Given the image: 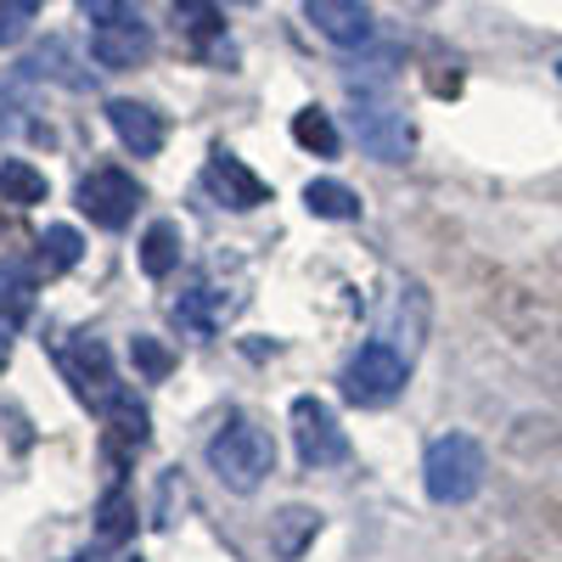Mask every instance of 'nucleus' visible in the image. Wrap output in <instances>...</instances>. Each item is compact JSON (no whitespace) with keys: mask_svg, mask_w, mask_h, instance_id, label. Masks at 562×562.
I'll return each instance as SVG.
<instances>
[{"mask_svg":"<svg viewBox=\"0 0 562 562\" xmlns=\"http://www.w3.org/2000/svg\"><path fill=\"white\" fill-rule=\"evenodd\" d=\"M209 473L231 490V495H254L270 473H276V439L270 428H259L254 416H225L214 439H209Z\"/></svg>","mask_w":562,"mask_h":562,"instance_id":"f257e3e1","label":"nucleus"},{"mask_svg":"<svg viewBox=\"0 0 562 562\" xmlns=\"http://www.w3.org/2000/svg\"><path fill=\"white\" fill-rule=\"evenodd\" d=\"M484 473H490V461L473 434H439L428 445V456H422V484H428V501H439V506L473 501L484 490Z\"/></svg>","mask_w":562,"mask_h":562,"instance_id":"f03ea898","label":"nucleus"},{"mask_svg":"<svg viewBox=\"0 0 562 562\" xmlns=\"http://www.w3.org/2000/svg\"><path fill=\"white\" fill-rule=\"evenodd\" d=\"M405 378H411V360L389 344H366L349 366H344V400L360 405V411H378V405H394L405 394Z\"/></svg>","mask_w":562,"mask_h":562,"instance_id":"7ed1b4c3","label":"nucleus"},{"mask_svg":"<svg viewBox=\"0 0 562 562\" xmlns=\"http://www.w3.org/2000/svg\"><path fill=\"white\" fill-rule=\"evenodd\" d=\"M349 124H355V140H360V147L378 158V164H405L411 140H416L411 119H405L389 97H378V90H355Z\"/></svg>","mask_w":562,"mask_h":562,"instance_id":"20e7f679","label":"nucleus"},{"mask_svg":"<svg viewBox=\"0 0 562 562\" xmlns=\"http://www.w3.org/2000/svg\"><path fill=\"white\" fill-rule=\"evenodd\" d=\"M293 445H299L304 467H338V461H349V434L338 428L333 405L315 400V394L293 400Z\"/></svg>","mask_w":562,"mask_h":562,"instance_id":"39448f33","label":"nucleus"},{"mask_svg":"<svg viewBox=\"0 0 562 562\" xmlns=\"http://www.w3.org/2000/svg\"><path fill=\"white\" fill-rule=\"evenodd\" d=\"M90 57H97L108 74H124V68H140L153 57V29H147V18H140L130 0L108 18V23H97V34H90Z\"/></svg>","mask_w":562,"mask_h":562,"instance_id":"423d86ee","label":"nucleus"},{"mask_svg":"<svg viewBox=\"0 0 562 562\" xmlns=\"http://www.w3.org/2000/svg\"><path fill=\"white\" fill-rule=\"evenodd\" d=\"M135 203H140V186L124 169H90L79 180V209L90 214V225H102V231H124L135 220Z\"/></svg>","mask_w":562,"mask_h":562,"instance_id":"0eeeda50","label":"nucleus"},{"mask_svg":"<svg viewBox=\"0 0 562 562\" xmlns=\"http://www.w3.org/2000/svg\"><path fill=\"white\" fill-rule=\"evenodd\" d=\"M63 371H68V383H74V394L90 405V411H102L124 383L113 378V360H108V349L97 344V338H74L68 349H63Z\"/></svg>","mask_w":562,"mask_h":562,"instance_id":"6e6552de","label":"nucleus"},{"mask_svg":"<svg viewBox=\"0 0 562 562\" xmlns=\"http://www.w3.org/2000/svg\"><path fill=\"white\" fill-rule=\"evenodd\" d=\"M203 180H209V192H214L225 209H237V214H254V209L270 203V186H265L237 153H225V147L209 158V175H203Z\"/></svg>","mask_w":562,"mask_h":562,"instance_id":"1a4fd4ad","label":"nucleus"},{"mask_svg":"<svg viewBox=\"0 0 562 562\" xmlns=\"http://www.w3.org/2000/svg\"><path fill=\"white\" fill-rule=\"evenodd\" d=\"M34 293H40V270L23 259H0V355L34 315Z\"/></svg>","mask_w":562,"mask_h":562,"instance_id":"9d476101","label":"nucleus"},{"mask_svg":"<svg viewBox=\"0 0 562 562\" xmlns=\"http://www.w3.org/2000/svg\"><path fill=\"white\" fill-rule=\"evenodd\" d=\"M304 18L333 40V45H366L371 40V12L366 0H304Z\"/></svg>","mask_w":562,"mask_h":562,"instance_id":"9b49d317","label":"nucleus"},{"mask_svg":"<svg viewBox=\"0 0 562 562\" xmlns=\"http://www.w3.org/2000/svg\"><path fill=\"white\" fill-rule=\"evenodd\" d=\"M108 124H113V135L124 140L135 158H153V153L164 147V119H158L147 102H130V97L108 102Z\"/></svg>","mask_w":562,"mask_h":562,"instance_id":"f8f14e48","label":"nucleus"},{"mask_svg":"<svg viewBox=\"0 0 562 562\" xmlns=\"http://www.w3.org/2000/svg\"><path fill=\"white\" fill-rule=\"evenodd\" d=\"M315 535H321V512L315 506H304V501L281 506L276 518H270V557L276 562H299L315 546Z\"/></svg>","mask_w":562,"mask_h":562,"instance_id":"ddd939ff","label":"nucleus"},{"mask_svg":"<svg viewBox=\"0 0 562 562\" xmlns=\"http://www.w3.org/2000/svg\"><path fill=\"white\" fill-rule=\"evenodd\" d=\"M231 310H237V299H225L220 288H192L175 299V326H186L192 338H214L231 321Z\"/></svg>","mask_w":562,"mask_h":562,"instance_id":"4468645a","label":"nucleus"},{"mask_svg":"<svg viewBox=\"0 0 562 562\" xmlns=\"http://www.w3.org/2000/svg\"><path fill=\"white\" fill-rule=\"evenodd\" d=\"M180 225L175 220H153L147 225V237H140V270H147L153 281H164V276H175L180 270Z\"/></svg>","mask_w":562,"mask_h":562,"instance_id":"2eb2a0df","label":"nucleus"},{"mask_svg":"<svg viewBox=\"0 0 562 562\" xmlns=\"http://www.w3.org/2000/svg\"><path fill=\"white\" fill-rule=\"evenodd\" d=\"M52 198V186H45V175L29 164V158H7L0 164V203H12V209H34Z\"/></svg>","mask_w":562,"mask_h":562,"instance_id":"dca6fc26","label":"nucleus"},{"mask_svg":"<svg viewBox=\"0 0 562 562\" xmlns=\"http://www.w3.org/2000/svg\"><path fill=\"white\" fill-rule=\"evenodd\" d=\"M304 209L315 220H360V192H349L344 180H310L304 186Z\"/></svg>","mask_w":562,"mask_h":562,"instance_id":"f3484780","label":"nucleus"},{"mask_svg":"<svg viewBox=\"0 0 562 562\" xmlns=\"http://www.w3.org/2000/svg\"><path fill=\"white\" fill-rule=\"evenodd\" d=\"M79 254H85V237H79L74 225H45L34 270H45V276H63V270H74V265H79Z\"/></svg>","mask_w":562,"mask_h":562,"instance_id":"a211bd4d","label":"nucleus"},{"mask_svg":"<svg viewBox=\"0 0 562 562\" xmlns=\"http://www.w3.org/2000/svg\"><path fill=\"white\" fill-rule=\"evenodd\" d=\"M293 140L304 153H315V158H338V130H333V119H326L321 108L293 113Z\"/></svg>","mask_w":562,"mask_h":562,"instance_id":"6ab92c4d","label":"nucleus"},{"mask_svg":"<svg viewBox=\"0 0 562 562\" xmlns=\"http://www.w3.org/2000/svg\"><path fill=\"white\" fill-rule=\"evenodd\" d=\"M97 535H102V546H119V540L135 535V501H130L124 490H108V495H102V506H97Z\"/></svg>","mask_w":562,"mask_h":562,"instance_id":"aec40b11","label":"nucleus"},{"mask_svg":"<svg viewBox=\"0 0 562 562\" xmlns=\"http://www.w3.org/2000/svg\"><path fill=\"white\" fill-rule=\"evenodd\" d=\"M130 366L140 371V383H164L169 371H175V355H169L153 333H135V338H130Z\"/></svg>","mask_w":562,"mask_h":562,"instance_id":"412c9836","label":"nucleus"},{"mask_svg":"<svg viewBox=\"0 0 562 562\" xmlns=\"http://www.w3.org/2000/svg\"><path fill=\"white\" fill-rule=\"evenodd\" d=\"M175 12H180V23H186V34H192V40H214L225 29L214 0H175Z\"/></svg>","mask_w":562,"mask_h":562,"instance_id":"4be33fe9","label":"nucleus"},{"mask_svg":"<svg viewBox=\"0 0 562 562\" xmlns=\"http://www.w3.org/2000/svg\"><path fill=\"white\" fill-rule=\"evenodd\" d=\"M34 12H40L34 0H0V45H18L29 34Z\"/></svg>","mask_w":562,"mask_h":562,"instance_id":"5701e85b","label":"nucleus"},{"mask_svg":"<svg viewBox=\"0 0 562 562\" xmlns=\"http://www.w3.org/2000/svg\"><path fill=\"white\" fill-rule=\"evenodd\" d=\"M124 0H79V12H90V23H108Z\"/></svg>","mask_w":562,"mask_h":562,"instance_id":"b1692460","label":"nucleus"},{"mask_svg":"<svg viewBox=\"0 0 562 562\" xmlns=\"http://www.w3.org/2000/svg\"><path fill=\"white\" fill-rule=\"evenodd\" d=\"M557 79H562V57H557Z\"/></svg>","mask_w":562,"mask_h":562,"instance_id":"393cba45","label":"nucleus"},{"mask_svg":"<svg viewBox=\"0 0 562 562\" xmlns=\"http://www.w3.org/2000/svg\"><path fill=\"white\" fill-rule=\"evenodd\" d=\"M34 7H45V0H34Z\"/></svg>","mask_w":562,"mask_h":562,"instance_id":"a878e982","label":"nucleus"},{"mask_svg":"<svg viewBox=\"0 0 562 562\" xmlns=\"http://www.w3.org/2000/svg\"><path fill=\"white\" fill-rule=\"evenodd\" d=\"M130 562H140V557H130Z\"/></svg>","mask_w":562,"mask_h":562,"instance_id":"bb28decb","label":"nucleus"}]
</instances>
